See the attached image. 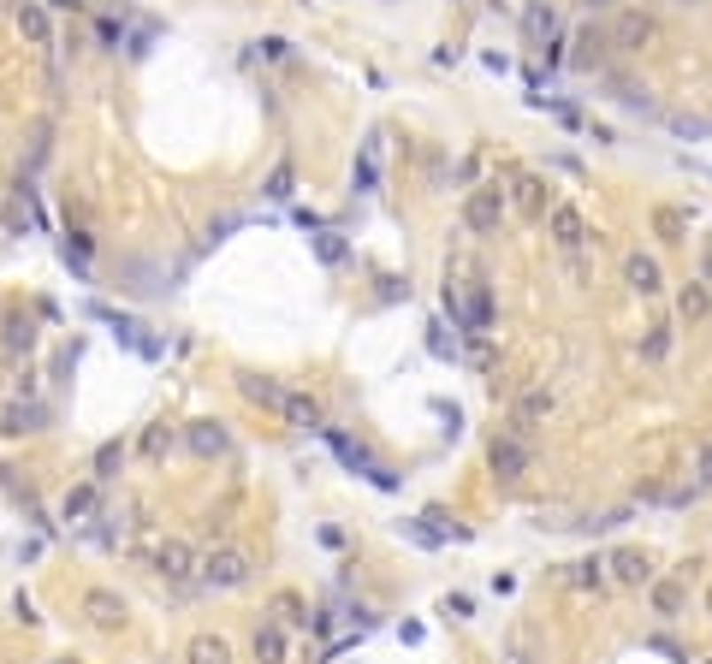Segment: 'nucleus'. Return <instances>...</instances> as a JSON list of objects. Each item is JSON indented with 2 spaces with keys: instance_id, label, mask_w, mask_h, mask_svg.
<instances>
[{
  "instance_id": "obj_43",
  "label": "nucleus",
  "mask_w": 712,
  "mask_h": 664,
  "mask_svg": "<svg viewBox=\"0 0 712 664\" xmlns=\"http://www.w3.org/2000/svg\"><path fill=\"white\" fill-rule=\"evenodd\" d=\"M59 664H72V659H59Z\"/></svg>"
},
{
  "instance_id": "obj_11",
  "label": "nucleus",
  "mask_w": 712,
  "mask_h": 664,
  "mask_svg": "<svg viewBox=\"0 0 712 664\" xmlns=\"http://www.w3.org/2000/svg\"><path fill=\"white\" fill-rule=\"evenodd\" d=\"M623 279H630V291H635V297H659V291H665V274H659V261H653V255H641V250L623 261Z\"/></svg>"
},
{
  "instance_id": "obj_31",
  "label": "nucleus",
  "mask_w": 712,
  "mask_h": 664,
  "mask_svg": "<svg viewBox=\"0 0 712 664\" xmlns=\"http://www.w3.org/2000/svg\"><path fill=\"white\" fill-rule=\"evenodd\" d=\"M36 421H42L36 404H24V410H6V433H36Z\"/></svg>"
},
{
  "instance_id": "obj_38",
  "label": "nucleus",
  "mask_w": 712,
  "mask_h": 664,
  "mask_svg": "<svg viewBox=\"0 0 712 664\" xmlns=\"http://www.w3.org/2000/svg\"><path fill=\"white\" fill-rule=\"evenodd\" d=\"M659 232H683V214H677V208H659Z\"/></svg>"
},
{
  "instance_id": "obj_6",
  "label": "nucleus",
  "mask_w": 712,
  "mask_h": 664,
  "mask_svg": "<svg viewBox=\"0 0 712 664\" xmlns=\"http://www.w3.org/2000/svg\"><path fill=\"white\" fill-rule=\"evenodd\" d=\"M487 463H493L499 481H522V475L534 469V451L516 439V433H499L493 445H487Z\"/></svg>"
},
{
  "instance_id": "obj_7",
  "label": "nucleus",
  "mask_w": 712,
  "mask_h": 664,
  "mask_svg": "<svg viewBox=\"0 0 712 664\" xmlns=\"http://www.w3.org/2000/svg\"><path fill=\"white\" fill-rule=\"evenodd\" d=\"M558 410V391L553 386H529L522 391V398H516V415H511V428H516V439H522V433L529 428H540V421H546V415Z\"/></svg>"
},
{
  "instance_id": "obj_13",
  "label": "nucleus",
  "mask_w": 712,
  "mask_h": 664,
  "mask_svg": "<svg viewBox=\"0 0 712 664\" xmlns=\"http://www.w3.org/2000/svg\"><path fill=\"white\" fill-rule=\"evenodd\" d=\"M606 569H612L617 582H630V587H647V582H653L647 552H612V558H606Z\"/></svg>"
},
{
  "instance_id": "obj_37",
  "label": "nucleus",
  "mask_w": 712,
  "mask_h": 664,
  "mask_svg": "<svg viewBox=\"0 0 712 664\" xmlns=\"http://www.w3.org/2000/svg\"><path fill=\"white\" fill-rule=\"evenodd\" d=\"M96 42H101V48H113V42H119V24L101 19V24H96Z\"/></svg>"
},
{
  "instance_id": "obj_34",
  "label": "nucleus",
  "mask_w": 712,
  "mask_h": 664,
  "mask_svg": "<svg viewBox=\"0 0 712 664\" xmlns=\"http://www.w3.org/2000/svg\"><path fill=\"white\" fill-rule=\"evenodd\" d=\"M256 48L267 59H291V42H285V36H267V42H256Z\"/></svg>"
},
{
  "instance_id": "obj_20",
  "label": "nucleus",
  "mask_w": 712,
  "mask_h": 664,
  "mask_svg": "<svg viewBox=\"0 0 712 664\" xmlns=\"http://www.w3.org/2000/svg\"><path fill=\"white\" fill-rule=\"evenodd\" d=\"M677 309H683V320H707V314H712V291L700 285V279H689L683 297H677Z\"/></svg>"
},
{
  "instance_id": "obj_10",
  "label": "nucleus",
  "mask_w": 712,
  "mask_h": 664,
  "mask_svg": "<svg viewBox=\"0 0 712 664\" xmlns=\"http://www.w3.org/2000/svg\"><path fill=\"white\" fill-rule=\"evenodd\" d=\"M184 445L197 451V457H226V451H232V433H226V421H190V428H184Z\"/></svg>"
},
{
  "instance_id": "obj_9",
  "label": "nucleus",
  "mask_w": 712,
  "mask_h": 664,
  "mask_svg": "<svg viewBox=\"0 0 712 664\" xmlns=\"http://www.w3.org/2000/svg\"><path fill=\"white\" fill-rule=\"evenodd\" d=\"M12 19H19V36L30 42V48H48V42H54V19H48V6H42V0H19V12H12Z\"/></svg>"
},
{
  "instance_id": "obj_36",
  "label": "nucleus",
  "mask_w": 712,
  "mask_h": 664,
  "mask_svg": "<svg viewBox=\"0 0 712 664\" xmlns=\"http://www.w3.org/2000/svg\"><path fill=\"white\" fill-rule=\"evenodd\" d=\"M694 487H712V445L700 451V463H694Z\"/></svg>"
},
{
  "instance_id": "obj_40",
  "label": "nucleus",
  "mask_w": 712,
  "mask_h": 664,
  "mask_svg": "<svg viewBox=\"0 0 712 664\" xmlns=\"http://www.w3.org/2000/svg\"><path fill=\"white\" fill-rule=\"evenodd\" d=\"M582 6H588V12H606V6H617V0H582Z\"/></svg>"
},
{
  "instance_id": "obj_2",
  "label": "nucleus",
  "mask_w": 712,
  "mask_h": 664,
  "mask_svg": "<svg viewBox=\"0 0 712 664\" xmlns=\"http://www.w3.org/2000/svg\"><path fill=\"white\" fill-rule=\"evenodd\" d=\"M321 439H327L338 463H344V469H356L362 481H368V487H380V492H392V487H398V475L386 469V463H375V451L362 445V439H351V433H338V428H321Z\"/></svg>"
},
{
  "instance_id": "obj_28",
  "label": "nucleus",
  "mask_w": 712,
  "mask_h": 664,
  "mask_svg": "<svg viewBox=\"0 0 712 664\" xmlns=\"http://www.w3.org/2000/svg\"><path fill=\"white\" fill-rule=\"evenodd\" d=\"M641 356H647V362H665V356H671V327H653L647 338H641Z\"/></svg>"
},
{
  "instance_id": "obj_26",
  "label": "nucleus",
  "mask_w": 712,
  "mask_h": 664,
  "mask_svg": "<svg viewBox=\"0 0 712 664\" xmlns=\"http://www.w3.org/2000/svg\"><path fill=\"white\" fill-rule=\"evenodd\" d=\"M570 582L576 587H600V582H606V558H582V564H570Z\"/></svg>"
},
{
  "instance_id": "obj_12",
  "label": "nucleus",
  "mask_w": 712,
  "mask_h": 664,
  "mask_svg": "<svg viewBox=\"0 0 712 664\" xmlns=\"http://www.w3.org/2000/svg\"><path fill=\"white\" fill-rule=\"evenodd\" d=\"M83 617H89L96 629H119L125 623V599L107 593V587H96V593H83Z\"/></svg>"
},
{
  "instance_id": "obj_17",
  "label": "nucleus",
  "mask_w": 712,
  "mask_h": 664,
  "mask_svg": "<svg viewBox=\"0 0 712 664\" xmlns=\"http://www.w3.org/2000/svg\"><path fill=\"white\" fill-rule=\"evenodd\" d=\"M184 659L190 664H232V646H226V635H190Z\"/></svg>"
},
{
  "instance_id": "obj_8",
  "label": "nucleus",
  "mask_w": 712,
  "mask_h": 664,
  "mask_svg": "<svg viewBox=\"0 0 712 664\" xmlns=\"http://www.w3.org/2000/svg\"><path fill=\"white\" fill-rule=\"evenodd\" d=\"M553 243L564 255H576L582 243H588V220H582V208H570V202H558V208H553Z\"/></svg>"
},
{
  "instance_id": "obj_21",
  "label": "nucleus",
  "mask_w": 712,
  "mask_h": 664,
  "mask_svg": "<svg viewBox=\"0 0 712 664\" xmlns=\"http://www.w3.org/2000/svg\"><path fill=\"white\" fill-rule=\"evenodd\" d=\"M96 481H83V487L78 492H66V522H72V528H78V522H89V516H96Z\"/></svg>"
},
{
  "instance_id": "obj_42",
  "label": "nucleus",
  "mask_w": 712,
  "mask_h": 664,
  "mask_svg": "<svg viewBox=\"0 0 712 664\" xmlns=\"http://www.w3.org/2000/svg\"><path fill=\"white\" fill-rule=\"evenodd\" d=\"M677 6H689V0H677Z\"/></svg>"
},
{
  "instance_id": "obj_18",
  "label": "nucleus",
  "mask_w": 712,
  "mask_h": 664,
  "mask_svg": "<svg viewBox=\"0 0 712 664\" xmlns=\"http://www.w3.org/2000/svg\"><path fill=\"white\" fill-rule=\"evenodd\" d=\"M463 314H469V332H487V327H493V285H481V279H475Z\"/></svg>"
},
{
  "instance_id": "obj_24",
  "label": "nucleus",
  "mask_w": 712,
  "mask_h": 664,
  "mask_svg": "<svg viewBox=\"0 0 712 664\" xmlns=\"http://www.w3.org/2000/svg\"><path fill=\"white\" fill-rule=\"evenodd\" d=\"M522 24H529L534 42H553L558 36V12H553V6H529V19H522Z\"/></svg>"
},
{
  "instance_id": "obj_15",
  "label": "nucleus",
  "mask_w": 712,
  "mask_h": 664,
  "mask_svg": "<svg viewBox=\"0 0 712 664\" xmlns=\"http://www.w3.org/2000/svg\"><path fill=\"white\" fill-rule=\"evenodd\" d=\"M256 664H291V641L279 623H261L256 629Z\"/></svg>"
},
{
  "instance_id": "obj_14",
  "label": "nucleus",
  "mask_w": 712,
  "mask_h": 664,
  "mask_svg": "<svg viewBox=\"0 0 712 664\" xmlns=\"http://www.w3.org/2000/svg\"><path fill=\"white\" fill-rule=\"evenodd\" d=\"M546 190H553V184H540L534 173H516V178H511V196H505V202H516L522 214H540V208H546Z\"/></svg>"
},
{
  "instance_id": "obj_1",
  "label": "nucleus",
  "mask_w": 712,
  "mask_h": 664,
  "mask_svg": "<svg viewBox=\"0 0 712 664\" xmlns=\"http://www.w3.org/2000/svg\"><path fill=\"white\" fill-rule=\"evenodd\" d=\"M237 391L250 398V404H261V410H274L285 428H297V433H321L327 428V410H321L309 391H297V386H285V380H267V374H244L237 380Z\"/></svg>"
},
{
  "instance_id": "obj_27",
  "label": "nucleus",
  "mask_w": 712,
  "mask_h": 664,
  "mask_svg": "<svg viewBox=\"0 0 712 664\" xmlns=\"http://www.w3.org/2000/svg\"><path fill=\"white\" fill-rule=\"evenodd\" d=\"M274 617H279V629H303V623H309L303 606H297V593H279V599H274Z\"/></svg>"
},
{
  "instance_id": "obj_4",
  "label": "nucleus",
  "mask_w": 712,
  "mask_h": 664,
  "mask_svg": "<svg viewBox=\"0 0 712 664\" xmlns=\"http://www.w3.org/2000/svg\"><path fill=\"white\" fill-rule=\"evenodd\" d=\"M505 208H511V202H505L499 184H475V190L463 196V226H469L475 237H493L499 220H505Z\"/></svg>"
},
{
  "instance_id": "obj_25",
  "label": "nucleus",
  "mask_w": 712,
  "mask_h": 664,
  "mask_svg": "<svg viewBox=\"0 0 712 664\" xmlns=\"http://www.w3.org/2000/svg\"><path fill=\"white\" fill-rule=\"evenodd\" d=\"M653 611H659V617H677V611H683V582H659V587H653Z\"/></svg>"
},
{
  "instance_id": "obj_22",
  "label": "nucleus",
  "mask_w": 712,
  "mask_h": 664,
  "mask_svg": "<svg viewBox=\"0 0 712 664\" xmlns=\"http://www.w3.org/2000/svg\"><path fill=\"white\" fill-rule=\"evenodd\" d=\"M119 463H125V445H119V439H107V445L96 451V475H89V481H96V487H107V481L119 475Z\"/></svg>"
},
{
  "instance_id": "obj_41",
  "label": "nucleus",
  "mask_w": 712,
  "mask_h": 664,
  "mask_svg": "<svg viewBox=\"0 0 712 664\" xmlns=\"http://www.w3.org/2000/svg\"><path fill=\"white\" fill-rule=\"evenodd\" d=\"M707 611H712V587H707Z\"/></svg>"
},
{
  "instance_id": "obj_23",
  "label": "nucleus",
  "mask_w": 712,
  "mask_h": 664,
  "mask_svg": "<svg viewBox=\"0 0 712 664\" xmlns=\"http://www.w3.org/2000/svg\"><path fill=\"white\" fill-rule=\"evenodd\" d=\"M606 48H612V42L600 36V30H582V42H576L570 66H582V72H588V66H600V54H606Z\"/></svg>"
},
{
  "instance_id": "obj_30",
  "label": "nucleus",
  "mask_w": 712,
  "mask_h": 664,
  "mask_svg": "<svg viewBox=\"0 0 712 664\" xmlns=\"http://www.w3.org/2000/svg\"><path fill=\"white\" fill-rule=\"evenodd\" d=\"M261 196H267V202H291V166H285V160L267 173V190H261Z\"/></svg>"
},
{
  "instance_id": "obj_5",
  "label": "nucleus",
  "mask_w": 712,
  "mask_h": 664,
  "mask_svg": "<svg viewBox=\"0 0 712 664\" xmlns=\"http://www.w3.org/2000/svg\"><path fill=\"white\" fill-rule=\"evenodd\" d=\"M155 575L173 587H190L197 582V546L190 540H160L155 546Z\"/></svg>"
},
{
  "instance_id": "obj_39",
  "label": "nucleus",
  "mask_w": 712,
  "mask_h": 664,
  "mask_svg": "<svg viewBox=\"0 0 712 664\" xmlns=\"http://www.w3.org/2000/svg\"><path fill=\"white\" fill-rule=\"evenodd\" d=\"M700 285L712 291V237H707V255H700Z\"/></svg>"
},
{
  "instance_id": "obj_3",
  "label": "nucleus",
  "mask_w": 712,
  "mask_h": 664,
  "mask_svg": "<svg viewBox=\"0 0 712 664\" xmlns=\"http://www.w3.org/2000/svg\"><path fill=\"white\" fill-rule=\"evenodd\" d=\"M250 575H256V564H250V552H237V546H220V552H208V558H197V582L214 587V593H232V587H244Z\"/></svg>"
},
{
  "instance_id": "obj_35",
  "label": "nucleus",
  "mask_w": 712,
  "mask_h": 664,
  "mask_svg": "<svg viewBox=\"0 0 712 664\" xmlns=\"http://www.w3.org/2000/svg\"><path fill=\"white\" fill-rule=\"evenodd\" d=\"M439 611H445V617H457V623H463V617H469V599H463V593H452V599H445V606H439Z\"/></svg>"
},
{
  "instance_id": "obj_29",
  "label": "nucleus",
  "mask_w": 712,
  "mask_h": 664,
  "mask_svg": "<svg viewBox=\"0 0 712 664\" xmlns=\"http://www.w3.org/2000/svg\"><path fill=\"white\" fill-rule=\"evenodd\" d=\"M166 445H173V428H166V421H149V433H143V457H166Z\"/></svg>"
},
{
  "instance_id": "obj_16",
  "label": "nucleus",
  "mask_w": 712,
  "mask_h": 664,
  "mask_svg": "<svg viewBox=\"0 0 712 664\" xmlns=\"http://www.w3.org/2000/svg\"><path fill=\"white\" fill-rule=\"evenodd\" d=\"M647 36H653V24L641 19V12H623V19L612 24V36H606V42H612V48H623V54H635Z\"/></svg>"
},
{
  "instance_id": "obj_19",
  "label": "nucleus",
  "mask_w": 712,
  "mask_h": 664,
  "mask_svg": "<svg viewBox=\"0 0 712 664\" xmlns=\"http://www.w3.org/2000/svg\"><path fill=\"white\" fill-rule=\"evenodd\" d=\"M356 190L362 196L380 190V137H368V149H362V160H356Z\"/></svg>"
},
{
  "instance_id": "obj_33",
  "label": "nucleus",
  "mask_w": 712,
  "mask_h": 664,
  "mask_svg": "<svg viewBox=\"0 0 712 664\" xmlns=\"http://www.w3.org/2000/svg\"><path fill=\"white\" fill-rule=\"evenodd\" d=\"M434 338H428V351L434 356H457V338H445V327H428Z\"/></svg>"
},
{
  "instance_id": "obj_32",
  "label": "nucleus",
  "mask_w": 712,
  "mask_h": 664,
  "mask_svg": "<svg viewBox=\"0 0 712 664\" xmlns=\"http://www.w3.org/2000/svg\"><path fill=\"white\" fill-rule=\"evenodd\" d=\"M315 250H321V261H344V243H338V232H321Z\"/></svg>"
}]
</instances>
